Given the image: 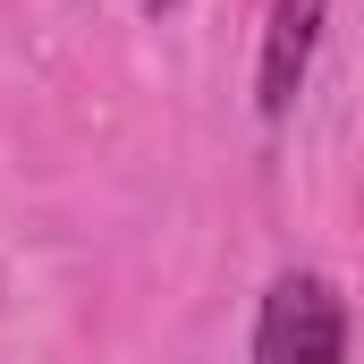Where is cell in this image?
Segmentation results:
<instances>
[{
	"instance_id": "1",
	"label": "cell",
	"mask_w": 364,
	"mask_h": 364,
	"mask_svg": "<svg viewBox=\"0 0 364 364\" xmlns=\"http://www.w3.org/2000/svg\"><path fill=\"white\" fill-rule=\"evenodd\" d=\"M255 364H348V314H339V288L322 272H288L263 296Z\"/></svg>"
},
{
	"instance_id": "2",
	"label": "cell",
	"mask_w": 364,
	"mask_h": 364,
	"mask_svg": "<svg viewBox=\"0 0 364 364\" xmlns=\"http://www.w3.org/2000/svg\"><path fill=\"white\" fill-rule=\"evenodd\" d=\"M322 9L331 0H272V34H263V119H279L296 85H305V60H314V43H322Z\"/></svg>"
},
{
	"instance_id": "3",
	"label": "cell",
	"mask_w": 364,
	"mask_h": 364,
	"mask_svg": "<svg viewBox=\"0 0 364 364\" xmlns=\"http://www.w3.org/2000/svg\"><path fill=\"white\" fill-rule=\"evenodd\" d=\"M153 9H178V0H153Z\"/></svg>"
}]
</instances>
